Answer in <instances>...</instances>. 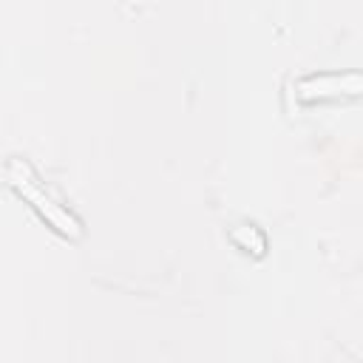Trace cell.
<instances>
[{"label":"cell","instance_id":"2","mask_svg":"<svg viewBox=\"0 0 363 363\" xmlns=\"http://www.w3.org/2000/svg\"><path fill=\"white\" fill-rule=\"evenodd\" d=\"M301 91H309L303 96H329V94H363V74L346 71V74H320L301 82Z\"/></svg>","mask_w":363,"mask_h":363},{"label":"cell","instance_id":"1","mask_svg":"<svg viewBox=\"0 0 363 363\" xmlns=\"http://www.w3.org/2000/svg\"><path fill=\"white\" fill-rule=\"evenodd\" d=\"M6 179H9V184H11L23 199H28V201L40 210V216L48 218L60 233H65V235H79V221H77L68 210H62V207L45 193L43 184H37L40 179L34 176V170H31L26 162L9 159V164H6Z\"/></svg>","mask_w":363,"mask_h":363}]
</instances>
